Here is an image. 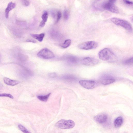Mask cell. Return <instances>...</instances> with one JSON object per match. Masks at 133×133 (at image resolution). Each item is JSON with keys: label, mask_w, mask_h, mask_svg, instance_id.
<instances>
[{"label": "cell", "mask_w": 133, "mask_h": 133, "mask_svg": "<svg viewBox=\"0 0 133 133\" xmlns=\"http://www.w3.org/2000/svg\"><path fill=\"white\" fill-rule=\"evenodd\" d=\"M98 57L101 60L110 62L116 61V57L109 49L105 48L100 50L98 53Z\"/></svg>", "instance_id": "1"}, {"label": "cell", "mask_w": 133, "mask_h": 133, "mask_svg": "<svg viewBox=\"0 0 133 133\" xmlns=\"http://www.w3.org/2000/svg\"><path fill=\"white\" fill-rule=\"evenodd\" d=\"M111 21L116 25L120 26L130 32L132 31V27L131 24L127 21L119 18L113 17Z\"/></svg>", "instance_id": "2"}, {"label": "cell", "mask_w": 133, "mask_h": 133, "mask_svg": "<svg viewBox=\"0 0 133 133\" xmlns=\"http://www.w3.org/2000/svg\"><path fill=\"white\" fill-rule=\"evenodd\" d=\"M57 127L64 129H71L75 125V122L71 120H66L61 119L58 122L55 124Z\"/></svg>", "instance_id": "3"}, {"label": "cell", "mask_w": 133, "mask_h": 133, "mask_svg": "<svg viewBox=\"0 0 133 133\" xmlns=\"http://www.w3.org/2000/svg\"><path fill=\"white\" fill-rule=\"evenodd\" d=\"M37 55L39 57L44 59H51L55 57L54 53L47 48L41 50L38 52Z\"/></svg>", "instance_id": "4"}, {"label": "cell", "mask_w": 133, "mask_h": 133, "mask_svg": "<svg viewBox=\"0 0 133 133\" xmlns=\"http://www.w3.org/2000/svg\"><path fill=\"white\" fill-rule=\"evenodd\" d=\"M98 46L97 43L95 42L90 41L83 42L79 44L78 47L80 49L89 50L96 48Z\"/></svg>", "instance_id": "5"}, {"label": "cell", "mask_w": 133, "mask_h": 133, "mask_svg": "<svg viewBox=\"0 0 133 133\" xmlns=\"http://www.w3.org/2000/svg\"><path fill=\"white\" fill-rule=\"evenodd\" d=\"M102 8L104 9L109 11L112 12L116 14L119 12L118 8L114 3L107 1L104 3L102 5Z\"/></svg>", "instance_id": "6"}, {"label": "cell", "mask_w": 133, "mask_h": 133, "mask_svg": "<svg viewBox=\"0 0 133 133\" xmlns=\"http://www.w3.org/2000/svg\"><path fill=\"white\" fill-rule=\"evenodd\" d=\"M99 62L98 60L94 58L87 57L84 58L82 60L83 64L87 66H92L97 64Z\"/></svg>", "instance_id": "7"}, {"label": "cell", "mask_w": 133, "mask_h": 133, "mask_svg": "<svg viewBox=\"0 0 133 133\" xmlns=\"http://www.w3.org/2000/svg\"><path fill=\"white\" fill-rule=\"evenodd\" d=\"M79 83L82 87L88 89H93L96 84L95 82L92 80H82L79 81Z\"/></svg>", "instance_id": "8"}, {"label": "cell", "mask_w": 133, "mask_h": 133, "mask_svg": "<svg viewBox=\"0 0 133 133\" xmlns=\"http://www.w3.org/2000/svg\"><path fill=\"white\" fill-rule=\"evenodd\" d=\"M94 119L96 121L99 123H103L107 121L108 116L105 114H102L96 116L95 117Z\"/></svg>", "instance_id": "9"}, {"label": "cell", "mask_w": 133, "mask_h": 133, "mask_svg": "<svg viewBox=\"0 0 133 133\" xmlns=\"http://www.w3.org/2000/svg\"><path fill=\"white\" fill-rule=\"evenodd\" d=\"M16 6V4L12 2H10L8 4L5 11V16L6 18H8L10 11L15 8Z\"/></svg>", "instance_id": "10"}, {"label": "cell", "mask_w": 133, "mask_h": 133, "mask_svg": "<svg viewBox=\"0 0 133 133\" xmlns=\"http://www.w3.org/2000/svg\"><path fill=\"white\" fill-rule=\"evenodd\" d=\"M4 82L6 84L14 86L18 84L19 82L17 81L11 80L9 78L4 77L3 78Z\"/></svg>", "instance_id": "11"}, {"label": "cell", "mask_w": 133, "mask_h": 133, "mask_svg": "<svg viewBox=\"0 0 133 133\" xmlns=\"http://www.w3.org/2000/svg\"><path fill=\"white\" fill-rule=\"evenodd\" d=\"M123 122V119L121 116L116 118L114 121V125L116 128L120 127Z\"/></svg>", "instance_id": "12"}, {"label": "cell", "mask_w": 133, "mask_h": 133, "mask_svg": "<svg viewBox=\"0 0 133 133\" xmlns=\"http://www.w3.org/2000/svg\"><path fill=\"white\" fill-rule=\"evenodd\" d=\"M48 16V12L46 11H44L42 16V20L40 23L39 26L43 27L44 26L45 22L47 21Z\"/></svg>", "instance_id": "13"}, {"label": "cell", "mask_w": 133, "mask_h": 133, "mask_svg": "<svg viewBox=\"0 0 133 133\" xmlns=\"http://www.w3.org/2000/svg\"><path fill=\"white\" fill-rule=\"evenodd\" d=\"M30 35L33 38L40 42L42 41L45 36L44 33H41L39 34H32Z\"/></svg>", "instance_id": "14"}, {"label": "cell", "mask_w": 133, "mask_h": 133, "mask_svg": "<svg viewBox=\"0 0 133 133\" xmlns=\"http://www.w3.org/2000/svg\"><path fill=\"white\" fill-rule=\"evenodd\" d=\"M115 79L112 78H109L103 79L101 81V83L105 85L111 84L115 81Z\"/></svg>", "instance_id": "15"}, {"label": "cell", "mask_w": 133, "mask_h": 133, "mask_svg": "<svg viewBox=\"0 0 133 133\" xmlns=\"http://www.w3.org/2000/svg\"><path fill=\"white\" fill-rule=\"evenodd\" d=\"M50 94L51 93H50L45 96H37V97L40 101L43 102H46Z\"/></svg>", "instance_id": "16"}, {"label": "cell", "mask_w": 133, "mask_h": 133, "mask_svg": "<svg viewBox=\"0 0 133 133\" xmlns=\"http://www.w3.org/2000/svg\"><path fill=\"white\" fill-rule=\"evenodd\" d=\"M71 41L70 39L65 40L64 42L62 44L61 46L63 48H66L69 47L71 44Z\"/></svg>", "instance_id": "17"}, {"label": "cell", "mask_w": 133, "mask_h": 133, "mask_svg": "<svg viewBox=\"0 0 133 133\" xmlns=\"http://www.w3.org/2000/svg\"><path fill=\"white\" fill-rule=\"evenodd\" d=\"M18 127L19 129L24 133H28L30 132L25 127L21 124L18 125Z\"/></svg>", "instance_id": "18"}, {"label": "cell", "mask_w": 133, "mask_h": 133, "mask_svg": "<svg viewBox=\"0 0 133 133\" xmlns=\"http://www.w3.org/2000/svg\"><path fill=\"white\" fill-rule=\"evenodd\" d=\"M69 16V13L68 11L65 10L63 12V17L64 20H67Z\"/></svg>", "instance_id": "19"}, {"label": "cell", "mask_w": 133, "mask_h": 133, "mask_svg": "<svg viewBox=\"0 0 133 133\" xmlns=\"http://www.w3.org/2000/svg\"><path fill=\"white\" fill-rule=\"evenodd\" d=\"M133 58L132 57L127 60L125 62V64L128 65H131L133 63Z\"/></svg>", "instance_id": "20"}, {"label": "cell", "mask_w": 133, "mask_h": 133, "mask_svg": "<svg viewBox=\"0 0 133 133\" xmlns=\"http://www.w3.org/2000/svg\"><path fill=\"white\" fill-rule=\"evenodd\" d=\"M0 97H7L11 98H13L14 97L11 95L9 94H0Z\"/></svg>", "instance_id": "21"}, {"label": "cell", "mask_w": 133, "mask_h": 133, "mask_svg": "<svg viewBox=\"0 0 133 133\" xmlns=\"http://www.w3.org/2000/svg\"><path fill=\"white\" fill-rule=\"evenodd\" d=\"M22 2L23 5L25 6H28L30 4L29 1L27 0H22Z\"/></svg>", "instance_id": "22"}, {"label": "cell", "mask_w": 133, "mask_h": 133, "mask_svg": "<svg viewBox=\"0 0 133 133\" xmlns=\"http://www.w3.org/2000/svg\"><path fill=\"white\" fill-rule=\"evenodd\" d=\"M61 16V12L59 11H58L57 14V19L56 22V23L58 22L60 20Z\"/></svg>", "instance_id": "23"}, {"label": "cell", "mask_w": 133, "mask_h": 133, "mask_svg": "<svg viewBox=\"0 0 133 133\" xmlns=\"http://www.w3.org/2000/svg\"><path fill=\"white\" fill-rule=\"evenodd\" d=\"M124 2L128 5H132L133 2L128 0H123Z\"/></svg>", "instance_id": "24"}, {"label": "cell", "mask_w": 133, "mask_h": 133, "mask_svg": "<svg viewBox=\"0 0 133 133\" xmlns=\"http://www.w3.org/2000/svg\"><path fill=\"white\" fill-rule=\"evenodd\" d=\"M48 76L50 77L54 78L57 76V75L55 73H52L49 74Z\"/></svg>", "instance_id": "25"}, {"label": "cell", "mask_w": 133, "mask_h": 133, "mask_svg": "<svg viewBox=\"0 0 133 133\" xmlns=\"http://www.w3.org/2000/svg\"><path fill=\"white\" fill-rule=\"evenodd\" d=\"M26 41L27 42H32L34 43H35L36 42L35 40L32 39H28Z\"/></svg>", "instance_id": "26"}, {"label": "cell", "mask_w": 133, "mask_h": 133, "mask_svg": "<svg viewBox=\"0 0 133 133\" xmlns=\"http://www.w3.org/2000/svg\"><path fill=\"white\" fill-rule=\"evenodd\" d=\"M116 0H108V1L110 2L114 3V2L116 1Z\"/></svg>", "instance_id": "27"}, {"label": "cell", "mask_w": 133, "mask_h": 133, "mask_svg": "<svg viewBox=\"0 0 133 133\" xmlns=\"http://www.w3.org/2000/svg\"></svg>", "instance_id": "28"}]
</instances>
